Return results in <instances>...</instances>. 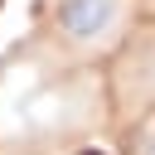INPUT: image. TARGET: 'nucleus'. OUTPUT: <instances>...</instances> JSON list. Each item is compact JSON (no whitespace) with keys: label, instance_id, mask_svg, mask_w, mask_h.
<instances>
[{"label":"nucleus","instance_id":"1","mask_svg":"<svg viewBox=\"0 0 155 155\" xmlns=\"http://www.w3.org/2000/svg\"><path fill=\"white\" fill-rule=\"evenodd\" d=\"M121 19V0H58L53 5V24L68 44L78 48H92L102 44Z\"/></svg>","mask_w":155,"mask_h":155},{"label":"nucleus","instance_id":"2","mask_svg":"<svg viewBox=\"0 0 155 155\" xmlns=\"http://www.w3.org/2000/svg\"><path fill=\"white\" fill-rule=\"evenodd\" d=\"M140 155H155V131H150V136L140 140Z\"/></svg>","mask_w":155,"mask_h":155},{"label":"nucleus","instance_id":"3","mask_svg":"<svg viewBox=\"0 0 155 155\" xmlns=\"http://www.w3.org/2000/svg\"><path fill=\"white\" fill-rule=\"evenodd\" d=\"M82 155H102V150H82Z\"/></svg>","mask_w":155,"mask_h":155}]
</instances>
